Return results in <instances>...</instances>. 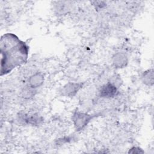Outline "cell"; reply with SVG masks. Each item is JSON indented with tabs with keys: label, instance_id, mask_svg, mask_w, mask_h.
Wrapping results in <instances>:
<instances>
[{
	"label": "cell",
	"instance_id": "10",
	"mask_svg": "<svg viewBox=\"0 0 154 154\" xmlns=\"http://www.w3.org/2000/svg\"><path fill=\"white\" fill-rule=\"evenodd\" d=\"M92 3L96 8H102V7L105 6V3L103 1H93L92 2Z\"/></svg>",
	"mask_w": 154,
	"mask_h": 154
},
{
	"label": "cell",
	"instance_id": "4",
	"mask_svg": "<svg viewBox=\"0 0 154 154\" xmlns=\"http://www.w3.org/2000/svg\"><path fill=\"white\" fill-rule=\"evenodd\" d=\"M113 66L117 69L125 67L128 63V58L124 52L116 53L112 57Z\"/></svg>",
	"mask_w": 154,
	"mask_h": 154
},
{
	"label": "cell",
	"instance_id": "8",
	"mask_svg": "<svg viewBox=\"0 0 154 154\" xmlns=\"http://www.w3.org/2000/svg\"><path fill=\"white\" fill-rule=\"evenodd\" d=\"M21 118L23 121L25 122L26 123L32 125H35L37 124H38L41 121L40 118L37 115L28 116L23 114L21 116Z\"/></svg>",
	"mask_w": 154,
	"mask_h": 154
},
{
	"label": "cell",
	"instance_id": "3",
	"mask_svg": "<svg viewBox=\"0 0 154 154\" xmlns=\"http://www.w3.org/2000/svg\"><path fill=\"white\" fill-rule=\"evenodd\" d=\"M83 85L82 82H69L63 87L61 93L63 96L72 97L76 94Z\"/></svg>",
	"mask_w": 154,
	"mask_h": 154
},
{
	"label": "cell",
	"instance_id": "7",
	"mask_svg": "<svg viewBox=\"0 0 154 154\" xmlns=\"http://www.w3.org/2000/svg\"><path fill=\"white\" fill-rule=\"evenodd\" d=\"M143 82L149 86H152L153 84V70L149 69L142 75L141 76Z\"/></svg>",
	"mask_w": 154,
	"mask_h": 154
},
{
	"label": "cell",
	"instance_id": "6",
	"mask_svg": "<svg viewBox=\"0 0 154 154\" xmlns=\"http://www.w3.org/2000/svg\"><path fill=\"white\" fill-rule=\"evenodd\" d=\"M44 76L40 72H36L31 75L28 80V86L34 89L42 85L44 82Z\"/></svg>",
	"mask_w": 154,
	"mask_h": 154
},
{
	"label": "cell",
	"instance_id": "5",
	"mask_svg": "<svg viewBox=\"0 0 154 154\" xmlns=\"http://www.w3.org/2000/svg\"><path fill=\"white\" fill-rule=\"evenodd\" d=\"M117 93V87L111 82L104 84L100 90V96L102 97H111Z\"/></svg>",
	"mask_w": 154,
	"mask_h": 154
},
{
	"label": "cell",
	"instance_id": "1",
	"mask_svg": "<svg viewBox=\"0 0 154 154\" xmlns=\"http://www.w3.org/2000/svg\"><path fill=\"white\" fill-rule=\"evenodd\" d=\"M1 75H6L27 61L29 46L13 33L2 35L0 41Z\"/></svg>",
	"mask_w": 154,
	"mask_h": 154
},
{
	"label": "cell",
	"instance_id": "2",
	"mask_svg": "<svg viewBox=\"0 0 154 154\" xmlns=\"http://www.w3.org/2000/svg\"><path fill=\"white\" fill-rule=\"evenodd\" d=\"M96 116V114H89L79 111H75L72 116V122L76 131H79L83 129Z\"/></svg>",
	"mask_w": 154,
	"mask_h": 154
},
{
	"label": "cell",
	"instance_id": "9",
	"mask_svg": "<svg viewBox=\"0 0 154 154\" xmlns=\"http://www.w3.org/2000/svg\"><path fill=\"white\" fill-rule=\"evenodd\" d=\"M34 88L28 86V88H24L21 93V95L24 98H29L34 94Z\"/></svg>",
	"mask_w": 154,
	"mask_h": 154
},
{
	"label": "cell",
	"instance_id": "11",
	"mask_svg": "<svg viewBox=\"0 0 154 154\" xmlns=\"http://www.w3.org/2000/svg\"><path fill=\"white\" fill-rule=\"evenodd\" d=\"M129 153H143V151L139 147H132L129 150Z\"/></svg>",
	"mask_w": 154,
	"mask_h": 154
}]
</instances>
